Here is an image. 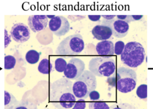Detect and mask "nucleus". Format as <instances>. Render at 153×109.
Here are the masks:
<instances>
[{
	"label": "nucleus",
	"mask_w": 153,
	"mask_h": 109,
	"mask_svg": "<svg viewBox=\"0 0 153 109\" xmlns=\"http://www.w3.org/2000/svg\"><path fill=\"white\" fill-rule=\"evenodd\" d=\"M15 109H37V105L30 101H23L20 102Z\"/></svg>",
	"instance_id": "f3484780"
},
{
	"label": "nucleus",
	"mask_w": 153,
	"mask_h": 109,
	"mask_svg": "<svg viewBox=\"0 0 153 109\" xmlns=\"http://www.w3.org/2000/svg\"><path fill=\"white\" fill-rule=\"evenodd\" d=\"M117 19L124 21L127 23H130L133 22L131 15H117Z\"/></svg>",
	"instance_id": "393cba45"
},
{
	"label": "nucleus",
	"mask_w": 153,
	"mask_h": 109,
	"mask_svg": "<svg viewBox=\"0 0 153 109\" xmlns=\"http://www.w3.org/2000/svg\"><path fill=\"white\" fill-rule=\"evenodd\" d=\"M50 31L56 36L62 37L66 35L70 30V23L68 19L62 16H57L48 22Z\"/></svg>",
	"instance_id": "0eeeda50"
},
{
	"label": "nucleus",
	"mask_w": 153,
	"mask_h": 109,
	"mask_svg": "<svg viewBox=\"0 0 153 109\" xmlns=\"http://www.w3.org/2000/svg\"><path fill=\"white\" fill-rule=\"evenodd\" d=\"M111 109H135L134 107L128 103H120L113 105Z\"/></svg>",
	"instance_id": "5701e85b"
},
{
	"label": "nucleus",
	"mask_w": 153,
	"mask_h": 109,
	"mask_svg": "<svg viewBox=\"0 0 153 109\" xmlns=\"http://www.w3.org/2000/svg\"><path fill=\"white\" fill-rule=\"evenodd\" d=\"M5 48H7V46L9 45V44L11 42V37L10 36L8 35L7 31L6 29H5Z\"/></svg>",
	"instance_id": "bb28decb"
},
{
	"label": "nucleus",
	"mask_w": 153,
	"mask_h": 109,
	"mask_svg": "<svg viewBox=\"0 0 153 109\" xmlns=\"http://www.w3.org/2000/svg\"><path fill=\"white\" fill-rule=\"evenodd\" d=\"M16 63V58L11 55H7L4 57V68L5 69H13Z\"/></svg>",
	"instance_id": "6ab92c4d"
},
{
	"label": "nucleus",
	"mask_w": 153,
	"mask_h": 109,
	"mask_svg": "<svg viewBox=\"0 0 153 109\" xmlns=\"http://www.w3.org/2000/svg\"><path fill=\"white\" fill-rule=\"evenodd\" d=\"M109 84L115 86L121 93H127L133 91L137 83V74L130 68L120 66L108 78Z\"/></svg>",
	"instance_id": "f03ea898"
},
{
	"label": "nucleus",
	"mask_w": 153,
	"mask_h": 109,
	"mask_svg": "<svg viewBox=\"0 0 153 109\" xmlns=\"http://www.w3.org/2000/svg\"><path fill=\"white\" fill-rule=\"evenodd\" d=\"M89 109H111L108 104L104 101H93L89 102Z\"/></svg>",
	"instance_id": "aec40b11"
},
{
	"label": "nucleus",
	"mask_w": 153,
	"mask_h": 109,
	"mask_svg": "<svg viewBox=\"0 0 153 109\" xmlns=\"http://www.w3.org/2000/svg\"><path fill=\"white\" fill-rule=\"evenodd\" d=\"M102 17L103 18V19L106 20H111L114 19L116 16L115 15H102Z\"/></svg>",
	"instance_id": "c85d7f7f"
},
{
	"label": "nucleus",
	"mask_w": 153,
	"mask_h": 109,
	"mask_svg": "<svg viewBox=\"0 0 153 109\" xmlns=\"http://www.w3.org/2000/svg\"><path fill=\"white\" fill-rule=\"evenodd\" d=\"M47 16V17H52V18H53L54 17V16Z\"/></svg>",
	"instance_id": "7c9ffc66"
},
{
	"label": "nucleus",
	"mask_w": 153,
	"mask_h": 109,
	"mask_svg": "<svg viewBox=\"0 0 153 109\" xmlns=\"http://www.w3.org/2000/svg\"><path fill=\"white\" fill-rule=\"evenodd\" d=\"M88 69L95 76L109 77L116 71V63L112 58L95 57L90 60Z\"/></svg>",
	"instance_id": "423d86ee"
},
{
	"label": "nucleus",
	"mask_w": 153,
	"mask_h": 109,
	"mask_svg": "<svg viewBox=\"0 0 153 109\" xmlns=\"http://www.w3.org/2000/svg\"><path fill=\"white\" fill-rule=\"evenodd\" d=\"M27 23L31 30L34 32H37L47 27L48 20L45 15H32L29 17Z\"/></svg>",
	"instance_id": "9b49d317"
},
{
	"label": "nucleus",
	"mask_w": 153,
	"mask_h": 109,
	"mask_svg": "<svg viewBox=\"0 0 153 109\" xmlns=\"http://www.w3.org/2000/svg\"><path fill=\"white\" fill-rule=\"evenodd\" d=\"M86 107V102L83 99H79L75 104L72 109H85Z\"/></svg>",
	"instance_id": "b1692460"
},
{
	"label": "nucleus",
	"mask_w": 153,
	"mask_h": 109,
	"mask_svg": "<svg viewBox=\"0 0 153 109\" xmlns=\"http://www.w3.org/2000/svg\"><path fill=\"white\" fill-rule=\"evenodd\" d=\"M88 96L91 101H97L100 98V93L97 90H94L89 93Z\"/></svg>",
	"instance_id": "a878e982"
},
{
	"label": "nucleus",
	"mask_w": 153,
	"mask_h": 109,
	"mask_svg": "<svg viewBox=\"0 0 153 109\" xmlns=\"http://www.w3.org/2000/svg\"><path fill=\"white\" fill-rule=\"evenodd\" d=\"M91 34L94 38L99 41L108 40L112 34L111 28L105 25H96L91 30Z\"/></svg>",
	"instance_id": "f8f14e48"
},
{
	"label": "nucleus",
	"mask_w": 153,
	"mask_h": 109,
	"mask_svg": "<svg viewBox=\"0 0 153 109\" xmlns=\"http://www.w3.org/2000/svg\"><path fill=\"white\" fill-rule=\"evenodd\" d=\"M84 49L82 37L79 34H75L63 39L57 47L56 53L63 59H68L80 54Z\"/></svg>",
	"instance_id": "20e7f679"
},
{
	"label": "nucleus",
	"mask_w": 153,
	"mask_h": 109,
	"mask_svg": "<svg viewBox=\"0 0 153 109\" xmlns=\"http://www.w3.org/2000/svg\"><path fill=\"white\" fill-rule=\"evenodd\" d=\"M102 16L100 15H88V19L93 22H97L100 19Z\"/></svg>",
	"instance_id": "cd10ccee"
},
{
	"label": "nucleus",
	"mask_w": 153,
	"mask_h": 109,
	"mask_svg": "<svg viewBox=\"0 0 153 109\" xmlns=\"http://www.w3.org/2000/svg\"><path fill=\"white\" fill-rule=\"evenodd\" d=\"M143 17V16L142 15H131V17H132L133 21L140 20Z\"/></svg>",
	"instance_id": "c756f323"
},
{
	"label": "nucleus",
	"mask_w": 153,
	"mask_h": 109,
	"mask_svg": "<svg viewBox=\"0 0 153 109\" xmlns=\"http://www.w3.org/2000/svg\"><path fill=\"white\" fill-rule=\"evenodd\" d=\"M73 83L66 77L54 81L50 86L49 99L57 109H70L76 102L72 90Z\"/></svg>",
	"instance_id": "f257e3e1"
},
{
	"label": "nucleus",
	"mask_w": 153,
	"mask_h": 109,
	"mask_svg": "<svg viewBox=\"0 0 153 109\" xmlns=\"http://www.w3.org/2000/svg\"><path fill=\"white\" fill-rule=\"evenodd\" d=\"M96 50L99 56L103 57L110 58L114 53V44L109 40L101 41L96 46Z\"/></svg>",
	"instance_id": "ddd939ff"
},
{
	"label": "nucleus",
	"mask_w": 153,
	"mask_h": 109,
	"mask_svg": "<svg viewBox=\"0 0 153 109\" xmlns=\"http://www.w3.org/2000/svg\"><path fill=\"white\" fill-rule=\"evenodd\" d=\"M101 24L109 26L114 37L121 38L127 35L129 30V24L124 21L119 19H113L111 20H106L103 19Z\"/></svg>",
	"instance_id": "1a4fd4ad"
},
{
	"label": "nucleus",
	"mask_w": 153,
	"mask_h": 109,
	"mask_svg": "<svg viewBox=\"0 0 153 109\" xmlns=\"http://www.w3.org/2000/svg\"><path fill=\"white\" fill-rule=\"evenodd\" d=\"M125 45L123 41H117L114 44V53L116 55H121L124 49Z\"/></svg>",
	"instance_id": "4be33fe9"
},
{
	"label": "nucleus",
	"mask_w": 153,
	"mask_h": 109,
	"mask_svg": "<svg viewBox=\"0 0 153 109\" xmlns=\"http://www.w3.org/2000/svg\"><path fill=\"white\" fill-rule=\"evenodd\" d=\"M136 94L139 98L145 99L147 98V85L146 84L139 85L136 90Z\"/></svg>",
	"instance_id": "412c9836"
},
{
	"label": "nucleus",
	"mask_w": 153,
	"mask_h": 109,
	"mask_svg": "<svg viewBox=\"0 0 153 109\" xmlns=\"http://www.w3.org/2000/svg\"><path fill=\"white\" fill-rule=\"evenodd\" d=\"M40 57V53L35 50H29L25 56L26 61L30 64H35L39 61Z\"/></svg>",
	"instance_id": "dca6fc26"
},
{
	"label": "nucleus",
	"mask_w": 153,
	"mask_h": 109,
	"mask_svg": "<svg viewBox=\"0 0 153 109\" xmlns=\"http://www.w3.org/2000/svg\"><path fill=\"white\" fill-rule=\"evenodd\" d=\"M12 38L17 43H24L30 37V32L27 26L23 23L14 24L10 31Z\"/></svg>",
	"instance_id": "9d476101"
},
{
	"label": "nucleus",
	"mask_w": 153,
	"mask_h": 109,
	"mask_svg": "<svg viewBox=\"0 0 153 109\" xmlns=\"http://www.w3.org/2000/svg\"><path fill=\"white\" fill-rule=\"evenodd\" d=\"M97 80L96 76L90 71L85 70L73 83L72 90L78 99H86L89 93L96 89Z\"/></svg>",
	"instance_id": "39448f33"
},
{
	"label": "nucleus",
	"mask_w": 153,
	"mask_h": 109,
	"mask_svg": "<svg viewBox=\"0 0 153 109\" xmlns=\"http://www.w3.org/2000/svg\"><path fill=\"white\" fill-rule=\"evenodd\" d=\"M85 63L79 58H72L67 63L66 69L63 72L66 78L71 80L77 79L85 71Z\"/></svg>",
	"instance_id": "6e6552de"
},
{
	"label": "nucleus",
	"mask_w": 153,
	"mask_h": 109,
	"mask_svg": "<svg viewBox=\"0 0 153 109\" xmlns=\"http://www.w3.org/2000/svg\"><path fill=\"white\" fill-rule=\"evenodd\" d=\"M38 69L43 74H48L51 72L52 65L48 59H43L39 63Z\"/></svg>",
	"instance_id": "2eb2a0df"
},
{
	"label": "nucleus",
	"mask_w": 153,
	"mask_h": 109,
	"mask_svg": "<svg viewBox=\"0 0 153 109\" xmlns=\"http://www.w3.org/2000/svg\"><path fill=\"white\" fill-rule=\"evenodd\" d=\"M120 58L121 62L129 68H137L145 60V49L139 42H128L125 45Z\"/></svg>",
	"instance_id": "7ed1b4c3"
},
{
	"label": "nucleus",
	"mask_w": 153,
	"mask_h": 109,
	"mask_svg": "<svg viewBox=\"0 0 153 109\" xmlns=\"http://www.w3.org/2000/svg\"><path fill=\"white\" fill-rule=\"evenodd\" d=\"M19 102L16 98L10 93L4 92V107L5 109H15Z\"/></svg>",
	"instance_id": "4468645a"
},
{
	"label": "nucleus",
	"mask_w": 153,
	"mask_h": 109,
	"mask_svg": "<svg viewBox=\"0 0 153 109\" xmlns=\"http://www.w3.org/2000/svg\"><path fill=\"white\" fill-rule=\"evenodd\" d=\"M67 66V62L65 59L62 57H59L56 59L54 62L55 69L59 72H64Z\"/></svg>",
	"instance_id": "a211bd4d"
}]
</instances>
